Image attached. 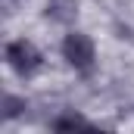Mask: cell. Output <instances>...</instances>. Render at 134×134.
Instances as JSON below:
<instances>
[{
  "mask_svg": "<svg viewBox=\"0 0 134 134\" xmlns=\"http://www.w3.org/2000/svg\"><path fill=\"white\" fill-rule=\"evenodd\" d=\"M6 63L19 78H31V75L41 72L44 56L31 41H13V44H6Z\"/></svg>",
  "mask_w": 134,
  "mask_h": 134,
  "instance_id": "1",
  "label": "cell"
},
{
  "mask_svg": "<svg viewBox=\"0 0 134 134\" xmlns=\"http://www.w3.org/2000/svg\"><path fill=\"white\" fill-rule=\"evenodd\" d=\"M63 59H66L75 72H84V75H87V72L94 69V59H97L94 41H91L87 34H81V31H72L66 41H63Z\"/></svg>",
  "mask_w": 134,
  "mask_h": 134,
  "instance_id": "2",
  "label": "cell"
},
{
  "mask_svg": "<svg viewBox=\"0 0 134 134\" xmlns=\"http://www.w3.org/2000/svg\"><path fill=\"white\" fill-rule=\"evenodd\" d=\"M47 19H53L59 25H72L78 19V3L75 0H47Z\"/></svg>",
  "mask_w": 134,
  "mask_h": 134,
  "instance_id": "3",
  "label": "cell"
},
{
  "mask_svg": "<svg viewBox=\"0 0 134 134\" xmlns=\"http://www.w3.org/2000/svg\"><path fill=\"white\" fill-rule=\"evenodd\" d=\"M53 128H56V131H69V128H91V122H87L84 115H78V112H66V115H59V119L53 122Z\"/></svg>",
  "mask_w": 134,
  "mask_h": 134,
  "instance_id": "4",
  "label": "cell"
},
{
  "mask_svg": "<svg viewBox=\"0 0 134 134\" xmlns=\"http://www.w3.org/2000/svg\"><path fill=\"white\" fill-rule=\"evenodd\" d=\"M22 109H25V100L22 97L3 94V119H16V115H22Z\"/></svg>",
  "mask_w": 134,
  "mask_h": 134,
  "instance_id": "5",
  "label": "cell"
}]
</instances>
